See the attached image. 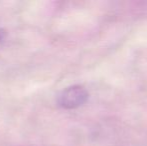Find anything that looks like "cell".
<instances>
[{
  "instance_id": "7a4b0ae2",
  "label": "cell",
  "mask_w": 147,
  "mask_h": 146,
  "mask_svg": "<svg viewBox=\"0 0 147 146\" xmlns=\"http://www.w3.org/2000/svg\"><path fill=\"white\" fill-rule=\"evenodd\" d=\"M5 37V31L2 28H0V41H2Z\"/></svg>"
},
{
  "instance_id": "6da1fadb",
  "label": "cell",
  "mask_w": 147,
  "mask_h": 146,
  "mask_svg": "<svg viewBox=\"0 0 147 146\" xmlns=\"http://www.w3.org/2000/svg\"><path fill=\"white\" fill-rule=\"evenodd\" d=\"M88 91L81 85H72L65 88L58 95L57 103L64 109L71 110L80 107L87 102Z\"/></svg>"
}]
</instances>
